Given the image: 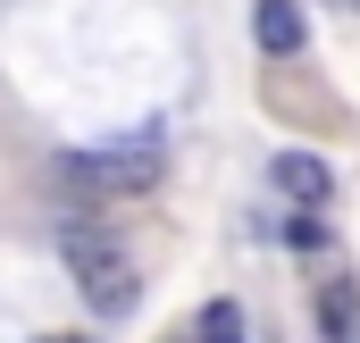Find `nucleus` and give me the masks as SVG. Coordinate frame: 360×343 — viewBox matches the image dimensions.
I'll list each match as a JSON object with an SVG mask.
<instances>
[{"label":"nucleus","mask_w":360,"mask_h":343,"mask_svg":"<svg viewBox=\"0 0 360 343\" xmlns=\"http://www.w3.org/2000/svg\"><path fill=\"white\" fill-rule=\"evenodd\" d=\"M59 252H68V268H76V285H84V302L101 310V318H126V310H134L143 268L117 252V235H101V226H68Z\"/></svg>","instance_id":"f257e3e1"},{"label":"nucleus","mask_w":360,"mask_h":343,"mask_svg":"<svg viewBox=\"0 0 360 343\" xmlns=\"http://www.w3.org/2000/svg\"><path fill=\"white\" fill-rule=\"evenodd\" d=\"M160 134H134V143H117V151H68V184L76 193H151L160 184Z\"/></svg>","instance_id":"f03ea898"},{"label":"nucleus","mask_w":360,"mask_h":343,"mask_svg":"<svg viewBox=\"0 0 360 343\" xmlns=\"http://www.w3.org/2000/svg\"><path fill=\"white\" fill-rule=\"evenodd\" d=\"M252 25H260V51H269V59H302V42H310V25H302L293 0H260Z\"/></svg>","instance_id":"7ed1b4c3"},{"label":"nucleus","mask_w":360,"mask_h":343,"mask_svg":"<svg viewBox=\"0 0 360 343\" xmlns=\"http://www.w3.org/2000/svg\"><path fill=\"white\" fill-rule=\"evenodd\" d=\"M319 327H327V343H360V285H344V276L319 285Z\"/></svg>","instance_id":"20e7f679"},{"label":"nucleus","mask_w":360,"mask_h":343,"mask_svg":"<svg viewBox=\"0 0 360 343\" xmlns=\"http://www.w3.org/2000/svg\"><path fill=\"white\" fill-rule=\"evenodd\" d=\"M276 184H285V193H293V201H302V209H319V201H327V193H335V176L319 168V160H310V151H285V160H276Z\"/></svg>","instance_id":"39448f33"},{"label":"nucleus","mask_w":360,"mask_h":343,"mask_svg":"<svg viewBox=\"0 0 360 343\" xmlns=\"http://www.w3.org/2000/svg\"><path fill=\"white\" fill-rule=\"evenodd\" d=\"M201 343H243V310L235 302H210L201 310Z\"/></svg>","instance_id":"423d86ee"},{"label":"nucleus","mask_w":360,"mask_h":343,"mask_svg":"<svg viewBox=\"0 0 360 343\" xmlns=\"http://www.w3.org/2000/svg\"><path fill=\"white\" fill-rule=\"evenodd\" d=\"M285 243H293V252H327V226H319V209H302V218L285 226Z\"/></svg>","instance_id":"0eeeda50"},{"label":"nucleus","mask_w":360,"mask_h":343,"mask_svg":"<svg viewBox=\"0 0 360 343\" xmlns=\"http://www.w3.org/2000/svg\"><path fill=\"white\" fill-rule=\"evenodd\" d=\"M42 343H84V335H42Z\"/></svg>","instance_id":"6e6552de"},{"label":"nucleus","mask_w":360,"mask_h":343,"mask_svg":"<svg viewBox=\"0 0 360 343\" xmlns=\"http://www.w3.org/2000/svg\"><path fill=\"white\" fill-rule=\"evenodd\" d=\"M344 8H360V0H344Z\"/></svg>","instance_id":"1a4fd4ad"}]
</instances>
